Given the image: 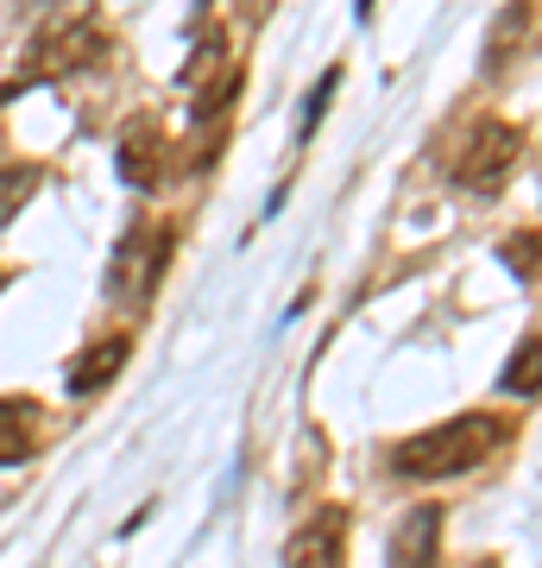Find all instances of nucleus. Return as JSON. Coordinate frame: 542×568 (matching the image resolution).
I'll return each mask as SVG.
<instances>
[{"label": "nucleus", "instance_id": "f257e3e1", "mask_svg": "<svg viewBox=\"0 0 542 568\" xmlns=\"http://www.w3.org/2000/svg\"><path fill=\"white\" fill-rule=\"evenodd\" d=\"M504 436H511V424H504V417H485V410L448 417V424L422 429V436H410V443L391 448V467H398L403 480H448V474L480 467Z\"/></svg>", "mask_w": 542, "mask_h": 568}, {"label": "nucleus", "instance_id": "f03ea898", "mask_svg": "<svg viewBox=\"0 0 542 568\" xmlns=\"http://www.w3.org/2000/svg\"><path fill=\"white\" fill-rule=\"evenodd\" d=\"M164 265H171V227L133 222L121 234V246H114V265H108V297L126 310H145L164 278Z\"/></svg>", "mask_w": 542, "mask_h": 568}, {"label": "nucleus", "instance_id": "7ed1b4c3", "mask_svg": "<svg viewBox=\"0 0 542 568\" xmlns=\"http://www.w3.org/2000/svg\"><path fill=\"white\" fill-rule=\"evenodd\" d=\"M523 159V133L511 121H480L473 133H467L461 145V164H454V178L467 183V190H499L511 171H518Z\"/></svg>", "mask_w": 542, "mask_h": 568}, {"label": "nucleus", "instance_id": "20e7f679", "mask_svg": "<svg viewBox=\"0 0 542 568\" xmlns=\"http://www.w3.org/2000/svg\"><path fill=\"white\" fill-rule=\"evenodd\" d=\"M341 562H347V511L341 506H321L284 544V568H341Z\"/></svg>", "mask_w": 542, "mask_h": 568}, {"label": "nucleus", "instance_id": "39448f33", "mask_svg": "<svg viewBox=\"0 0 542 568\" xmlns=\"http://www.w3.org/2000/svg\"><path fill=\"white\" fill-rule=\"evenodd\" d=\"M164 159H171V140H164V126L152 121V114L126 121V133H121V178L133 183V190H158Z\"/></svg>", "mask_w": 542, "mask_h": 568}, {"label": "nucleus", "instance_id": "423d86ee", "mask_svg": "<svg viewBox=\"0 0 542 568\" xmlns=\"http://www.w3.org/2000/svg\"><path fill=\"white\" fill-rule=\"evenodd\" d=\"M32 58H39V77H58V70H82V63L108 58V39H101L89 20H70V26H58V32H44V39L32 44Z\"/></svg>", "mask_w": 542, "mask_h": 568}, {"label": "nucleus", "instance_id": "0eeeda50", "mask_svg": "<svg viewBox=\"0 0 542 568\" xmlns=\"http://www.w3.org/2000/svg\"><path fill=\"white\" fill-rule=\"evenodd\" d=\"M436 544H442V506H417L391 530V568H436Z\"/></svg>", "mask_w": 542, "mask_h": 568}, {"label": "nucleus", "instance_id": "6e6552de", "mask_svg": "<svg viewBox=\"0 0 542 568\" xmlns=\"http://www.w3.org/2000/svg\"><path fill=\"white\" fill-rule=\"evenodd\" d=\"M126 354H133V342H126V335H108V342L82 347V361L70 366V379H63V386L76 392V398H89V392H101L108 379H114V373H121Z\"/></svg>", "mask_w": 542, "mask_h": 568}, {"label": "nucleus", "instance_id": "1a4fd4ad", "mask_svg": "<svg viewBox=\"0 0 542 568\" xmlns=\"http://www.w3.org/2000/svg\"><path fill=\"white\" fill-rule=\"evenodd\" d=\"M39 448V405L32 398H0V467L32 462Z\"/></svg>", "mask_w": 542, "mask_h": 568}, {"label": "nucleus", "instance_id": "9d476101", "mask_svg": "<svg viewBox=\"0 0 542 568\" xmlns=\"http://www.w3.org/2000/svg\"><path fill=\"white\" fill-rule=\"evenodd\" d=\"M44 183L39 164H0V222H13L25 203H32V190Z\"/></svg>", "mask_w": 542, "mask_h": 568}, {"label": "nucleus", "instance_id": "9b49d317", "mask_svg": "<svg viewBox=\"0 0 542 568\" xmlns=\"http://www.w3.org/2000/svg\"><path fill=\"white\" fill-rule=\"evenodd\" d=\"M241 82H246L241 70H227V77L215 82V89H202V95H196V108H190V114H196V133H208V126L222 121L227 108H234V95H241Z\"/></svg>", "mask_w": 542, "mask_h": 568}, {"label": "nucleus", "instance_id": "f8f14e48", "mask_svg": "<svg viewBox=\"0 0 542 568\" xmlns=\"http://www.w3.org/2000/svg\"><path fill=\"white\" fill-rule=\"evenodd\" d=\"M504 392H518V398H536V335H523V347L511 354V366H504Z\"/></svg>", "mask_w": 542, "mask_h": 568}, {"label": "nucleus", "instance_id": "ddd939ff", "mask_svg": "<svg viewBox=\"0 0 542 568\" xmlns=\"http://www.w3.org/2000/svg\"><path fill=\"white\" fill-rule=\"evenodd\" d=\"M523 26H530V7H511V13H499V32H492V44H485V70H504V44L523 39Z\"/></svg>", "mask_w": 542, "mask_h": 568}, {"label": "nucleus", "instance_id": "4468645a", "mask_svg": "<svg viewBox=\"0 0 542 568\" xmlns=\"http://www.w3.org/2000/svg\"><path fill=\"white\" fill-rule=\"evenodd\" d=\"M504 265H511L523 284L536 278V227H523V234H511V241H504Z\"/></svg>", "mask_w": 542, "mask_h": 568}, {"label": "nucleus", "instance_id": "2eb2a0df", "mask_svg": "<svg viewBox=\"0 0 542 568\" xmlns=\"http://www.w3.org/2000/svg\"><path fill=\"white\" fill-rule=\"evenodd\" d=\"M335 82H341V70H328V77H321V89H316V95H309V108H303V140H309V133H316L321 108H328V95H335Z\"/></svg>", "mask_w": 542, "mask_h": 568}]
</instances>
